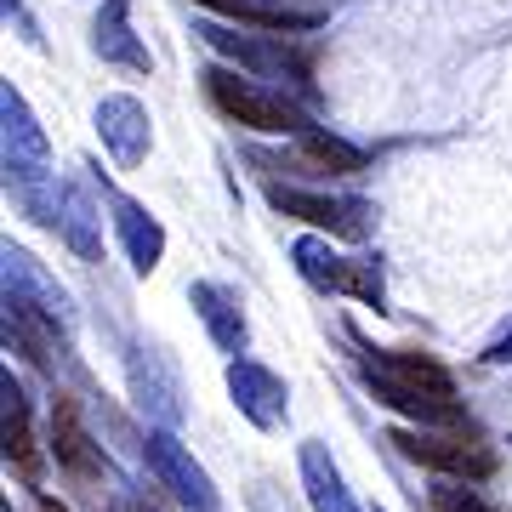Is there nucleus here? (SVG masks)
Masks as SVG:
<instances>
[{
    "label": "nucleus",
    "mask_w": 512,
    "mask_h": 512,
    "mask_svg": "<svg viewBox=\"0 0 512 512\" xmlns=\"http://www.w3.org/2000/svg\"><path fill=\"white\" fill-rule=\"evenodd\" d=\"M365 387L387 410H404L421 427H461V404H456V382L439 359L427 353H404V348H365Z\"/></svg>",
    "instance_id": "obj_1"
},
{
    "label": "nucleus",
    "mask_w": 512,
    "mask_h": 512,
    "mask_svg": "<svg viewBox=\"0 0 512 512\" xmlns=\"http://www.w3.org/2000/svg\"><path fill=\"white\" fill-rule=\"evenodd\" d=\"M205 97H211V103H217V109L228 114L234 126H245V131L291 137V131L308 126L296 103H285L279 92L256 86V80H245V74H234V69H205Z\"/></svg>",
    "instance_id": "obj_2"
},
{
    "label": "nucleus",
    "mask_w": 512,
    "mask_h": 512,
    "mask_svg": "<svg viewBox=\"0 0 512 512\" xmlns=\"http://www.w3.org/2000/svg\"><path fill=\"white\" fill-rule=\"evenodd\" d=\"M291 256H296V268H302V279H308V285H319V291H336V296H359L365 308L387 313L382 268H376L370 256L336 251L330 239H296Z\"/></svg>",
    "instance_id": "obj_3"
},
{
    "label": "nucleus",
    "mask_w": 512,
    "mask_h": 512,
    "mask_svg": "<svg viewBox=\"0 0 512 512\" xmlns=\"http://www.w3.org/2000/svg\"><path fill=\"white\" fill-rule=\"evenodd\" d=\"M393 444H399L410 461H421V467H433V473L444 478H467V484H478V478H490L501 461H495L490 444L467 439V433H433V427H399L393 433Z\"/></svg>",
    "instance_id": "obj_4"
},
{
    "label": "nucleus",
    "mask_w": 512,
    "mask_h": 512,
    "mask_svg": "<svg viewBox=\"0 0 512 512\" xmlns=\"http://www.w3.org/2000/svg\"><path fill=\"white\" fill-rule=\"evenodd\" d=\"M143 461H148V473L160 478V490H171L188 512H222L217 484H211L200 461L188 456L183 444H177V433H171V427H148V439H143Z\"/></svg>",
    "instance_id": "obj_5"
},
{
    "label": "nucleus",
    "mask_w": 512,
    "mask_h": 512,
    "mask_svg": "<svg viewBox=\"0 0 512 512\" xmlns=\"http://www.w3.org/2000/svg\"><path fill=\"white\" fill-rule=\"evenodd\" d=\"M268 205H274L279 217L313 222V228H325V234H336V239H365V228H370V205L365 200H330V194L268 183Z\"/></svg>",
    "instance_id": "obj_6"
},
{
    "label": "nucleus",
    "mask_w": 512,
    "mask_h": 512,
    "mask_svg": "<svg viewBox=\"0 0 512 512\" xmlns=\"http://www.w3.org/2000/svg\"><path fill=\"white\" fill-rule=\"evenodd\" d=\"M228 393H234L239 416L251 427H262V433L285 427V416H291V387L279 382L268 365H256V359H234L228 365Z\"/></svg>",
    "instance_id": "obj_7"
},
{
    "label": "nucleus",
    "mask_w": 512,
    "mask_h": 512,
    "mask_svg": "<svg viewBox=\"0 0 512 512\" xmlns=\"http://www.w3.org/2000/svg\"><path fill=\"white\" fill-rule=\"evenodd\" d=\"M97 131H103V148L114 154L120 171H137L148 160V143H154V131H148V109L137 97L114 92L97 103Z\"/></svg>",
    "instance_id": "obj_8"
},
{
    "label": "nucleus",
    "mask_w": 512,
    "mask_h": 512,
    "mask_svg": "<svg viewBox=\"0 0 512 512\" xmlns=\"http://www.w3.org/2000/svg\"><path fill=\"white\" fill-rule=\"evenodd\" d=\"M217 18L251 23V29H268V35H302V29H319L325 12L319 6H296V0H194Z\"/></svg>",
    "instance_id": "obj_9"
},
{
    "label": "nucleus",
    "mask_w": 512,
    "mask_h": 512,
    "mask_svg": "<svg viewBox=\"0 0 512 512\" xmlns=\"http://www.w3.org/2000/svg\"><path fill=\"white\" fill-rule=\"evenodd\" d=\"M52 461L69 478H97L103 473V456H97L92 433H86V421H80V404H74L69 393L52 399Z\"/></svg>",
    "instance_id": "obj_10"
},
{
    "label": "nucleus",
    "mask_w": 512,
    "mask_h": 512,
    "mask_svg": "<svg viewBox=\"0 0 512 512\" xmlns=\"http://www.w3.org/2000/svg\"><path fill=\"white\" fill-rule=\"evenodd\" d=\"M211 46H217L222 57H234V63H245V69L256 74H285V80H308V63L296 52H285V46H268V40H251V35H239V29H200Z\"/></svg>",
    "instance_id": "obj_11"
},
{
    "label": "nucleus",
    "mask_w": 512,
    "mask_h": 512,
    "mask_svg": "<svg viewBox=\"0 0 512 512\" xmlns=\"http://www.w3.org/2000/svg\"><path fill=\"white\" fill-rule=\"evenodd\" d=\"M0 444H6V461L23 478L40 473V450H35V433H29V404H23V387L12 382V370L0 376Z\"/></svg>",
    "instance_id": "obj_12"
},
{
    "label": "nucleus",
    "mask_w": 512,
    "mask_h": 512,
    "mask_svg": "<svg viewBox=\"0 0 512 512\" xmlns=\"http://www.w3.org/2000/svg\"><path fill=\"white\" fill-rule=\"evenodd\" d=\"M114 234H120V245H126L131 268L137 274H154L165 256V228L154 217H148L137 200H114Z\"/></svg>",
    "instance_id": "obj_13"
},
{
    "label": "nucleus",
    "mask_w": 512,
    "mask_h": 512,
    "mask_svg": "<svg viewBox=\"0 0 512 512\" xmlns=\"http://www.w3.org/2000/svg\"><path fill=\"white\" fill-rule=\"evenodd\" d=\"M188 302H194V313L205 319V330H211V342H217L222 353H245V313H239V302L222 285H194L188 291Z\"/></svg>",
    "instance_id": "obj_14"
},
{
    "label": "nucleus",
    "mask_w": 512,
    "mask_h": 512,
    "mask_svg": "<svg viewBox=\"0 0 512 512\" xmlns=\"http://www.w3.org/2000/svg\"><path fill=\"white\" fill-rule=\"evenodd\" d=\"M126 12H131V0H103L97 29H92V46L109 57V63H126V69H154V57H148L143 46H137V35H131Z\"/></svg>",
    "instance_id": "obj_15"
},
{
    "label": "nucleus",
    "mask_w": 512,
    "mask_h": 512,
    "mask_svg": "<svg viewBox=\"0 0 512 512\" xmlns=\"http://www.w3.org/2000/svg\"><path fill=\"white\" fill-rule=\"evenodd\" d=\"M302 490H308V507L313 512H353L348 501V484L336 473L325 444H302Z\"/></svg>",
    "instance_id": "obj_16"
},
{
    "label": "nucleus",
    "mask_w": 512,
    "mask_h": 512,
    "mask_svg": "<svg viewBox=\"0 0 512 512\" xmlns=\"http://www.w3.org/2000/svg\"><path fill=\"white\" fill-rule=\"evenodd\" d=\"M302 165L330 171V177H353V171H365V148L342 143V137H330V131H308V137H302Z\"/></svg>",
    "instance_id": "obj_17"
},
{
    "label": "nucleus",
    "mask_w": 512,
    "mask_h": 512,
    "mask_svg": "<svg viewBox=\"0 0 512 512\" xmlns=\"http://www.w3.org/2000/svg\"><path fill=\"white\" fill-rule=\"evenodd\" d=\"M57 205H63V211H57V234L69 239L86 262H97V256H103V239H97V228H92V200H86L80 188H69Z\"/></svg>",
    "instance_id": "obj_18"
},
{
    "label": "nucleus",
    "mask_w": 512,
    "mask_h": 512,
    "mask_svg": "<svg viewBox=\"0 0 512 512\" xmlns=\"http://www.w3.org/2000/svg\"><path fill=\"white\" fill-rule=\"evenodd\" d=\"M433 507H439V512H501V507H490V501H484V495H478L467 478H456V484H439V490H433Z\"/></svg>",
    "instance_id": "obj_19"
},
{
    "label": "nucleus",
    "mask_w": 512,
    "mask_h": 512,
    "mask_svg": "<svg viewBox=\"0 0 512 512\" xmlns=\"http://www.w3.org/2000/svg\"><path fill=\"white\" fill-rule=\"evenodd\" d=\"M484 359H490V365H512V330L501 336V342H490V348H484Z\"/></svg>",
    "instance_id": "obj_20"
},
{
    "label": "nucleus",
    "mask_w": 512,
    "mask_h": 512,
    "mask_svg": "<svg viewBox=\"0 0 512 512\" xmlns=\"http://www.w3.org/2000/svg\"><path fill=\"white\" fill-rule=\"evenodd\" d=\"M35 512H69L63 501H52V495H35Z\"/></svg>",
    "instance_id": "obj_21"
}]
</instances>
